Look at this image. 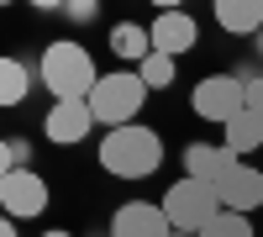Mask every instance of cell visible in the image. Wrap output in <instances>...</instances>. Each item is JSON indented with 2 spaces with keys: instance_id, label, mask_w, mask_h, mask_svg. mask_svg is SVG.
Listing matches in <instances>:
<instances>
[{
  "instance_id": "6da1fadb",
  "label": "cell",
  "mask_w": 263,
  "mask_h": 237,
  "mask_svg": "<svg viewBox=\"0 0 263 237\" xmlns=\"http://www.w3.org/2000/svg\"><path fill=\"white\" fill-rule=\"evenodd\" d=\"M158 163H163V142L153 126L132 121V126L105 132V142H100V169L116 179H147V174H158Z\"/></svg>"
},
{
  "instance_id": "ac0fdd59",
  "label": "cell",
  "mask_w": 263,
  "mask_h": 237,
  "mask_svg": "<svg viewBox=\"0 0 263 237\" xmlns=\"http://www.w3.org/2000/svg\"><path fill=\"white\" fill-rule=\"evenodd\" d=\"M248 111L263 116V79H248Z\"/></svg>"
},
{
  "instance_id": "7a4b0ae2",
  "label": "cell",
  "mask_w": 263,
  "mask_h": 237,
  "mask_svg": "<svg viewBox=\"0 0 263 237\" xmlns=\"http://www.w3.org/2000/svg\"><path fill=\"white\" fill-rule=\"evenodd\" d=\"M42 84L53 90V100H90L95 95V58L79 48V42H48V53H42Z\"/></svg>"
},
{
  "instance_id": "d6986e66",
  "label": "cell",
  "mask_w": 263,
  "mask_h": 237,
  "mask_svg": "<svg viewBox=\"0 0 263 237\" xmlns=\"http://www.w3.org/2000/svg\"><path fill=\"white\" fill-rule=\"evenodd\" d=\"M0 237H16V222L11 216H6V227H0Z\"/></svg>"
},
{
  "instance_id": "277c9868",
  "label": "cell",
  "mask_w": 263,
  "mask_h": 237,
  "mask_svg": "<svg viewBox=\"0 0 263 237\" xmlns=\"http://www.w3.org/2000/svg\"><path fill=\"white\" fill-rule=\"evenodd\" d=\"M142 100H147V84H142V74L132 69V74H100V84H95V95H90V111H95V121L100 126H132L137 121V111H142Z\"/></svg>"
},
{
  "instance_id": "5b68a950",
  "label": "cell",
  "mask_w": 263,
  "mask_h": 237,
  "mask_svg": "<svg viewBox=\"0 0 263 237\" xmlns=\"http://www.w3.org/2000/svg\"><path fill=\"white\" fill-rule=\"evenodd\" d=\"M48 179L37 174V169H6L0 174V211H6L11 222H27V216H42L48 211Z\"/></svg>"
},
{
  "instance_id": "ffe728a7",
  "label": "cell",
  "mask_w": 263,
  "mask_h": 237,
  "mask_svg": "<svg viewBox=\"0 0 263 237\" xmlns=\"http://www.w3.org/2000/svg\"><path fill=\"white\" fill-rule=\"evenodd\" d=\"M42 237H74V232H42Z\"/></svg>"
},
{
  "instance_id": "8992f818",
  "label": "cell",
  "mask_w": 263,
  "mask_h": 237,
  "mask_svg": "<svg viewBox=\"0 0 263 237\" xmlns=\"http://www.w3.org/2000/svg\"><path fill=\"white\" fill-rule=\"evenodd\" d=\"M195 116H205V121H232V116H242L248 111V79H232V74H211L195 84Z\"/></svg>"
},
{
  "instance_id": "7402d4cb",
  "label": "cell",
  "mask_w": 263,
  "mask_h": 237,
  "mask_svg": "<svg viewBox=\"0 0 263 237\" xmlns=\"http://www.w3.org/2000/svg\"><path fill=\"white\" fill-rule=\"evenodd\" d=\"M174 237H184V232H174Z\"/></svg>"
},
{
  "instance_id": "9c48e42d",
  "label": "cell",
  "mask_w": 263,
  "mask_h": 237,
  "mask_svg": "<svg viewBox=\"0 0 263 237\" xmlns=\"http://www.w3.org/2000/svg\"><path fill=\"white\" fill-rule=\"evenodd\" d=\"M242 163L227 142H190L184 148V179H200V185H221L232 169Z\"/></svg>"
},
{
  "instance_id": "30bf717a",
  "label": "cell",
  "mask_w": 263,
  "mask_h": 237,
  "mask_svg": "<svg viewBox=\"0 0 263 237\" xmlns=\"http://www.w3.org/2000/svg\"><path fill=\"white\" fill-rule=\"evenodd\" d=\"M216 195H221L227 211H237V216H248V211L263 206V169H248V163H237L232 174L216 185Z\"/></svg>"
},
{
  "instance_id": "44dd1931",
  "label": "cell",
  "mask_w": 263,
  "mask_h": 237,
  "mask_svg": "<svg viewBox=\"0 0 263 237\" xmlns=\"http://www.w3.org/2000/svg\"><path fill=\"white\" fill-rule=\"evenodd\" d=\"M258 53H263V32H258Z\"/></svg>"
},
{
  "instance_id": "8fae6325",
  "label": "cell",
  "mask_w": 263,
  "mask_h": 237,
  "mask_svg": "<svg viewBox=\"0 0 263 237\" xmlns=\"http://www.w3.org/2000/svg\"><path fill=\"white\" fill-rule=\"evenodd\" d=\"M147 32H153V53L179 58V53H190V48H195V21H190L184 11H163Z\"/></svg>"
},
{
  "instance_id": "9a60e30c",
  "label": "cell",
  "mask_w": 263,
  "mask_h": 237,
  "mask_svg": "<svg viewBox=\"0 0 263 237\" xmlns=\"http://www.w3.org/2000/svg\"><path fill=\"white\" fill-rule=\"evenodd\" d=\"M32 90V74L21 58H0V105H21Z\"/></svg>"
},
{
  "instance_id": "3957f363",
  "label": "cell",
  "mask_w": 263,
  "mask_h": 237,
  "mask_svg": "<svg viewBox=\"0 0 263 237\" xmlns=\"http://www.w3.org/2000/svg\"><path fill=\"white\" fill-rule=\"evenodd\" d=\"M163 211H168V227L184 232V237H200L216 216H221V195H216V185H200V179H174L163 190Z\"/></svg>"
},
{
  "instance_id": "4fadbf2b",
  "label": "cell",
  "mask_w": 263,
  "mask_h": 237,
  "mask_svg": "<svg viewBox=\"0 0 263 237\" xmlns=\"http://www.w3.org/2000/svg\"><path fill=\"white\" fill-rule=\"evenodd\" d=\"M221 142L232 148L237 158L258 153V148H263V116H258V111H242V116H232V121L221 126Z\"/></svg>"
},
{
  "instance_id": "e0dca14e",
  "label": "cell",
  "mask_w": 263,
  "mask_h": 237,
  "mask_svg": "<svg viewBox=\"0 0 263 237\" xmlns=\"http://www.w3.org/2000/svg\"><path fill=\"white\" fill-rule=\"evenodd\" d=\"M200 237H253V222H248V216H237V211H221V216H216Z\"/></svg>"
},
{
  "instance_id": "7c38bea8",
  "label": "cell",
  "mask_w": 263,
  "mask_h": 237,
  "mask_svg": "<svg viewBox=\"0 0 263 237\" xmlns=\"http://www.w3.org/2000/svg\"><path fill=\"white\" fill-rule=\"evenodd\" d=\"M216 21L232 37H258L263 32V0H221L216 6Z\"/></svg>"
},
{
  "instance_id": "ba28073f",
  "label": "cell",
  "mask_w": 263,
  "mask_h": 237,
  "mask_svg": "<svg viewBox=\"0 0 263 237\" xmlns=\"http://www.w3.org/2000/svg\"><path fill=\"white\" fill-rule=\"evenodd\" d=\"M90 126H100L95 111H90V100H53V111H48V121H42V132H48V142L69 148V142H84V137H90Z\"/></svg>"
},
{
  "instance_id": "52a82bcc",
  "label": "cell",
  "mask_w": 263,
  "mask_h": 237,
  "mask_svg": "<svg viewBox=\"0 0 263 237\" xmlns=\"http://www.w3.org/2000/svg\"><path fill=\"white\" fill-rule=\"evenodd\" d=\"M111 237H174L163 200H126V206H116Z\"/></svg>"
},
{
  "instance_id": "2e32d148",
  "label": "cell",
  "mask_w": 263,
  "mask_h": 237,
  "mask_svg": "<svg viewBox=\"0 0 263 237\" xmlns=\"http://www.w3.org/2000/svg\"><path fill=\"white\" fill-rule=\"evenodd\" d=\"M174 63H179V58H168V53H147L137 63V74H142L147 90H168V84H174Z\"/></svg>"
},
{
  "instance_id": "5bb4252c",
  "label": "cell",
  "mask_w": 263,
  "mask_h": 237,
  "mask_svg": "<svg viewBox=\"0 0 263 237\" xmlns=\"http://www.w3.org/2000/svg\"><path fill=\"white\" fill-rule=\"evenodd\" d=\"M111 53H116V58H132V63H142V58L153 53V32L137 27V21H116V27H111Z\"/></svg>"
}]
</instances>
